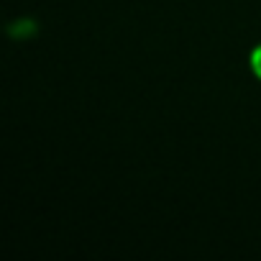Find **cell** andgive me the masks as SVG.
<instances>
[{"mask_svg":"<svg viewBox=\"0 0 261 261\" xmlns=\"http://www.w3.org/2000/svg\"><path fill=\"white\" fill-rule=\"evenodd\" d=\"M251 67H253V72H256V77L261 80V46L253 51V57H251Z\"/></svg>","mask_w":261,"mask_h":261,"instance_id":"6da1fadb","label":"cell"}]
</instances>
